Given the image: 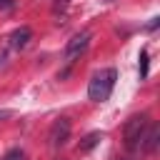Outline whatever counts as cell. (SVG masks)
<instances>
[{
    "label": "cell",
    "mask_w": 160,
    "mask_h": 160,
    "mask_svg": "<svg viewBox=\"0 0 160 160\" xmlns=\"http://www.w3.org/2000/svg\"><path fill=\"white\" fill-rule=\"evenodd\" d=\"M115 78H118V72L112 68H105V70L95 72L90 78V82H88V98L92 102H105L110 98L112 88H115Z\"/></svg>",
    "instance_id": "6da1fadb"
},
{
    "label": "cell",
    "mask_w": 160,
    "mask_h": 160,
    "mask_svg": "<svg viewBox=\"0 0 160 160\" xmlns=\"http://www.w3.org/2000/svg\"><path fill=\"white\" fill-rule=\"evenodd\" d=\"M148 115L142 112V115H130L128 120H125V128H122V140H125V148H130V150H135L138 145H140V140H142V135H145V130H148Z\"/></svg>",
    "instance_id": "7a4b0ae2"
},
{
    "label": "cell",
    "mask_w": 160,
    "mask_h": 160,
    "mask_svg": "<svg viewBox=\"0 0 160 160\" xmlns=\"http://www.w3.org/2000/svg\"><path fill=\"white\" fill-rule=\"evenodd\" d=\"M30 40H32V30H30V28H25V25L10 32V48H12V50H22Z\"/></svg>",
    "instance_id": "8992f818"
},
{
    "label": "cell",
    "mask_w": 160,
    "mask_h": 160,
    "mask_svg": "<svg viewBox=\"0 0 160 160\" xmlns=\"http://www.w3.org/2000/svg\"><path fill=\"white\" fill-rule=\"evenodd\" d=\"M70 130H72V125H70V120L68 118H58L52 125H50V132H48V140H50V148H62L65 145V140L70 138Z\"/></svg>",
    "instance_id": "277c9868"
},
{
    "label": "cell",
    "mask_w": 160,
    "mask_h": 160,
    "mask_svg": "<svg viewBox=\"0 0 160 160\" xmlns=\"http://www.w3.org/2000/svg\"><path fill=\"white\" fill-rule=\"evenodd\" d=\"M140 78H148V50L140 52Z\"/></svg>",
    "instance_id": "9c48e42d"
},
{
    "label": "cell",
    "mask_w": 160,
    "mask_h": 160,
    "mask_svg": "<svg viewBox=\"0 0 160 160\" xmlns=\"http://www.w3.org/2000/svg\"><path fill=\"white\" fill-rule=\"evenodd\" d=\"M100 140H102V132H88V135L80 140L78 150H80V152H90L95 145H100Z\"/></svg>",
    "instance_id": "52a82bcc"
},
{
    "label": "cell",
    "mask_w": 160,
    "mask_h": 160,
    "mask_svg": "<svg viewBox=\"0 0 160 160\" xmlns=\"http://www.w3.org/2000/svg\"><path fill=\"white\" fill-rule=\"evenodd\" d=\"M90 40H92V32H90V30H82V32L72 35V38L68 40V45H65V60H68V62H72L78 55H82V52L88 50Z\"/></svg>",
    "instance_id": "3957f363"
},
{
    "label": "cell",
    "mask_w": 160,
    "mask_h": 160,
    "mask_svg": "<svg viewBox=\"0 0 160 160\" xmlns=\"http://www.w3.org/2000/svg\"><path fill=\"white\" fill-rule=\"evenodd\" d=\"M10 5V0H0V8H8Z\"/></svg>",
    "instance_id": "30bf717a"
},
{
    "label": "cell",
    "mask_w": 160,
    "mask_h": 160,
    "mask_svg": "<svg viewBox=\"0 0 160 160\" xmlns=\"http://www.w3.org/2000/svg\"><path fill=\"white\" fill-rule=\"evenodd\" d=\"M158 142H160V125L155 122V125H148V130H145V135H142V140H140V148H142L145 152H152V150L158 148Z\"/></svg>",
    "instance_id": "5b68a950"
},
{
    "label": "cell",
    "mask_w": 160,
    "mask_h": 160,
    "mask_svg": "<svg viewBox=\"0 0 160 160\" xmlns=\"http://www.w3.org/2000/svg\"><path fill=\"white\" fill-rule=\"evenodd\" d=\"M2 160H25V152L15 148V150H8V152L2 155Z\"/></svg>",
    "instance_id": "ba28073f"
}]
</instances>
